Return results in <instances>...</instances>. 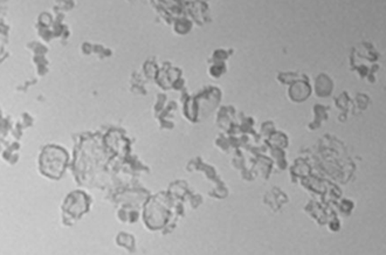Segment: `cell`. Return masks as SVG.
Segmentation results:
<instances>
[{"mask_svg": "<svg viewBox=\"0 0 386 255\" xmlns=\"http://www.w3.org/2000/svg\"><path fill=\"white\" fill-rule=\"evenodd\" d=\"M67 156L64 151L54 146L45 150L41 156V170L49 177L58 178L64 172Z\"/></svg>", "mask_w": 386, "mask_h": 255, "instance_id": "1", "label": "cell"}]
</instances>
